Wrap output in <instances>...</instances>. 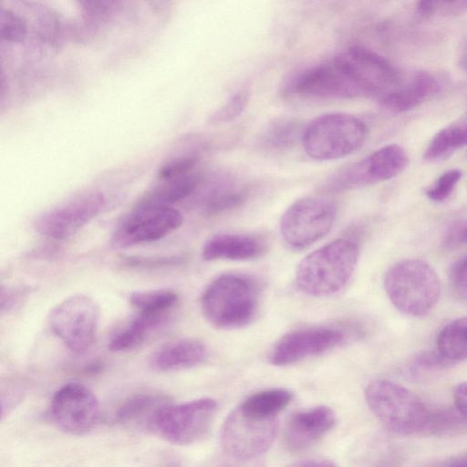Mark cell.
Returning <instances> with one entry per match:
<instances>
[{"label": "cell", "instance_id": "obj_1", "mask_svg": "<svg viewBox=\"0 0 467 467\" xmlns=\"http://www.w3.org/2000/svg\"><path fill=\"white\" fill-rule=\"evenodd\" d=\"M358 256L359 248L355 242L348 239L330 242L302 259L296 272V285L312 296H332L348 284Z\"/></svg>", "mask_w": 467, "mask_h": 467}, {"label": "cell", "instance_id": "obj_2", "mask_svg": "<svg viewBox=\"0 0 467 467\" xmlns=\"http://www.w3.org/2000/svg\"><path fill=\"white\" fill-rule=\"evenodd\" d=\"M258 299V286L253 279L225 274L206 287L201 307L211 325L221 329H234L245 327L254 319Z\"/></svg>", "mask_w": 467, "mask_h": 467}, {"label": "cell", "instance_id": "obj_3", "mask_svg": "<svg viewBox=\"0 0 467 467\" xmlns=\"http://www.w3.org/2000/svg\"><path fill=\"white\" fill-rule=\"evenodd\" d=\"M384 288L397 309L414 317L429 314L441 293L439 275L420 259H405L390 266L384 276Z\"/></svg>", "mask_w": 467, "mask_h": 467}, {"label": "cell", "instance_id": "obj_4", "mask_svg": "<svg viewBox=\"0 0 467 467\" xmlns=\"http://www.w3.org/2000/svg\"><path fill=\"white\" fill-rule=\"evenodd\" d=\"M365 397L373 414L389 431L400 435L426 431L431 411L407 388L378 379L368 385Z\"/></svg>", "mask_w": 467, "mask_h": 467}, {"label": "cell", "instance_id": "obj_5", "mask_svg": "<svg viewBox=\"0 0 467 467\" xmlns=\"http://www.w3.org/2000/svg\"><path fill=\"white\" fill-rule=\"evenodd\" d=\"M368 137L362 119L348 113L323 114L303 130L301 141L305 152L316 161H333L358 150Z\"/></svg>", "mask_w": 467, "mask_h": 467}, {"label": "cell", "instance_id": "obj_6", "mask_svg": "<svg viewBox=\"0 0 467 467\" xmlns=\"http://www.w3.org/2000/svg\"><path fill=\"white\" fill-rule=\"evenodd\" d=\"M217 410L211 398L179 404L164 403L148 420V425L161 438L176 445L198 441L208 431Z\"/></svg>", "mask_w": 467, "mask_h": 467}, {"label": "cell", "instance_id": "obj_7", "mask_svg": "<svg viewBox=\"0 0 467 467\" xmlns=\"http://www.w3.org/2000/svg\"><path fill=\"white\" fill-rule=\"evenodd\" d=\"M337 213L334 202L323 197H306L294 202L280 220V234L292 249L315 244L332 229Z\"/></svg>", "mask_w": 467, "mask_h": 467}, {"label": "cell", "instance_id": "obj_8", "mask_svg": "<svg viewBox=\"0 0 467 467\" xmlns=\"http://www.w3.org/2000/svg\"><path fill=\"white\" fill-rule=\"evenodd\" d=\"M277 432V420L250 414L240 406L226 418L221 431V445L230 457L251 460L265 453Z\"/></svg>", "mask_w": 467, "mask_h": 467}, {"label": "cell", "instance_id": "obj_9", "mask_svg": "<svg viewBox=\"0 0 467 467\" xmlns=\"http://www.w3.org/2000/svg\"><path fill=\"white\" fill-rule=\"evenodd\" d=\"M180 211L171 205L139 202L117 224L111 238L116 248L160 240L182 224Z\"/></svg>", "mask_w": 467, "mask_h": 467}, {"label": "cell", "instance_id": "obj_10", "mask_svg": "<svg viewBox=\"0 0 467 467\" xmlns=\"http://www.w3.org/2000/svg\"><path fill=\"white\" fill-rule=\"evenodd\" d=\"M409 163L406 150L391 143L337 172L325 184L329 192H344L390 180L401 173Z\"/></svg>", "mask_w": 467, "mask_h": 467}, {"label": "cell", "instance_id": "obj_11", "mask_svg": "<svg viewBox=\"0 0 467 467\" xmlns=\"http://www.w3.org/2000/svg\"><path fill=\"white\" fill-rule=\"evenodd\" d=\"M99 306L85 295L69 296L57 305L49 315L53 332L72 351L84 352L93 344Z\"/></svg>", "mask_w": 467, "mask_h": 467}, {"label": "cell", "instance_id": "obj_12", "mask_svg": "<svg viewBox=\"0 0 467 467\" xmlns=\"http://www.w3.org/2000/svg\"><path fill=\"white\" fill-rule=\"evenodd\" d=\"M105 203V196L99 191L78 194L40 214L35 221V228L43 236L67 239L98 216Z\"/></svg>", "mask_w": 467, "mask_h": 467}, {"label": "cell", "instance_id": "obj_13", "mask_svg": "<svg viewBox=\"0 0 467 467\" xmlns=\"http://www.w3.org/2000/svg\"><path fill=\"white\" fill-rule=\"evenodd\" d=\"M50 417L63 431L82 435L99 422V404L94 393L86 386L67 383L55 392L50 404Z\"/></svg>", "mask_w": 467, "mask_h": 467}, {"label": "cell", "instance_id": "obj_14", "mask_svg": "<svg viewBox=\"0 0 467 467\" xmlns=\"http://www.w3.org/2000/svg\"><path fill=\"white\" fill-rule=\"evenodd\" d=\"M287 94L319 99H354L366 97L360 86L334 59L308 68L290 79Z\"/></svg>", "mask_w": 467, "mask_h": 467}, {"label": "cell", "instance_id": "obj_15", "mask_svg": "<svg viewBox=\"0 0 467 467\" xmlns=\"http://www.w3.org/2000/svg\"><path fill=\"white\" fill-rule=\"evenodd\" d=\"M345 333L334 327H308L291 331L274 347L270 361L275 366L296 363L335 348L345 340Z\"/></svg>", "mask_w": 467, "mask_h": 467}, {"label": "cell", "instance_id": "obj_16", "mask_svg": "<svg viewBox=\"0 0 467 467\" xmlns=\"http://www.w3.org/2000/svg\"><path fill=\"white\" fill-rule=\"evenodd\" d=\"M441 88V82L435 75L418 70L402 77L396 87L379 97V102L389 111L406 112L436 96Z\"/></svg>", "mask_w": 467, "mask_h": 467}, {"label": "cell", "instance_id": "obj_17", "mask_svg": "<svg viewBox=\"0 0 467 467\" xmlns=\"http://www.w3.org/2000/svg\"><path fill=\"white\" fill-rule=\"evenodd\" d=\"M336 414L327 406H317L293 414L285 430V445L291 451H303L316 443L336 423Z\"/></svg>", "mask_w": 467, "mask_h": 467}, {"label": "cell", "instance_id": "obj_18", "mask_svg": "<svg viewBox=\"0 0 467 467\" xmlns=\"http://www.w3.org/2000/svg\"><path fill=\"white\" fill-rule=\"evenodd\" d=\"M266 248L265 240L250 234H217L203 244L202 256L206 261H245L260 257Z\"/></svg>", "mask_w": 467, "mask_h": 467}, {"label": "cell", "instance_id": "obj_19", "mask_svg": "<svg viewBox=\"0 0 467 467\" xmlns=\"http://www.w3.org/2000/svg\"><path fill=\"white\" fill-rule=\"evenodd\" d=\"M207 357L203 343L193 338H181L157 348L149 358L155 371L168 372L190 368L202 363Z\"/></svg>", "mask_w": 467, "mask_h": 467}, {"label": "cell", "instance_id": "obj_20", "mask_svg": "<svg viewBox=\"0 0 467 467\" xmlns=\"http://www.w3.org/2000/svg\"><path fill=\"white\" fill-rule=\"evenodd\" d=\"M160 181L139 202L171 205L194 193L201 184L202 177L191 171Z\"/></svg>", "mask_w": 467, "mask_h": 467}, {"label": "cell", "instance_id": "obj_21", "mask_svg": "<svg viewBox=\"0 0 467 467\" xmlns=\"http://www.w3.org/2000/svg\"><path fill=\"white\" fill-rule=\"evenodd\" d=\"M467 146V112L439 130L429 142L423 158L429 162L443 161Z\"/></svg>", "mask_w": 467, "mask_h": 467}, {"label": "cell", "instance_id": "obj_22", "mask_svg": "<svg viewBox=\"0 0 467 467\" xmlns=\"http://www.w3.org/2000/svg\"><path fill=\"white\" fill-rule=\"evenodd\" d=\"M167 317L168 316L138 313L126 327L111 338L109 349L112 352H124L136 348L153 330L161 327Z\"/></svg>", "mask_w": 467, "mask_h": 467}, {"label": "cell", "instance_id": "obj_23", "mask_svg": "<svg viewBox=\"0 0 467 467\" xmlns=\"http://www.w3.org/2000/svg\"><path fill=\"white\" fill-rule=\"evenodd\" d=\"M437 350L449 362L467 358V316L447 324L438 334Z\"/></svg>", "mask_w": 467, "mask_h": 467}, {"label": "cell", "instance_id": "obj_24", "mask_svg": "<svg viewBox=\"0 0 467 467\" xmlns=\"http://www.w3.org/2000/svg\"><path fill=\"white\" fill-rule=\"evenodd\" d=\"M293 394L285 389H271L248 397L240 407L246 412L264 418H275L292 400Z\"/></svg>", "mask_w": 467, "mask_h": 467}, {"label": "cell", "instance_id": "obj_25", "mask_svg": "<svg viewBox=\"0 0 467 467\" xmlns=\"http://www.w3.org/2000/svg\"><path fill=\"white\" fill-rule=\"evenodd\" d=\"M179 296L171 289H154L134 292L130 296V304L138 313L168 316L176 306Z\"/></svg>", "mask_w": 467, "mask_h": 467}, {"label": "cell", "instance_id": "obj_26", "mask_svg": "<svg viewBox=\"0 0 467 467\" xmlns=\"http://www.w3.org/2000/svg\"><path fill=\"white\" fill-rule=\"evenodd\" d=\"M245 188H234L232 185L215 184L202 197L204 212L207 215H215L232 208L238 207L246 199Z\"/></svg>", "mask_w": 467, "mask_h": 467}, {"label": "cell", "instance_id": "obj_27", "mask_svg": "<svg viewBox=\"0 0 467 467\" xmlns=\"http://www.w3.org/2000/svg\"><path fill=\"white\" fill-rule=\"evenodd\" d=\"M166 402V398L159 394H133L119 406L115 411L114 420L116 422L124 423L137 420L146 413H150L151 417L153 412Z\"/></svg>", "mask_w": 467, "mask_h": 467}, {"label": "cell", "instance_id": "obj_28", "mask_svg": "<svg viewBox=\"0 0 467 467\" xmlns=\"http://www.w3.org/2000/svg\"><path fill=\"white\" fill-rule=\"evenodd\" d=\"M300 124L294 119H282L274 123L265 135V142L276 149L288 148L302 138Z\"/></svg>", "mask_w": 467, "mask_h": 467}, {"label": "cell", "instance_id": "obj_29", "mask_svg": "<svg viewBox=\"0 0 467 467\" xmlns=\"http://www.w3.org/2000/svg\"><path fill=\"white\" fill-rule=\"evenodd\" d=\"M462 178L459 169H451L441 174L426 191V196L433 202L445 201L453 192Z\"/></svg>", "mask_w": 467, "mask_h": 467}, {"label": "cell", "instance_id": "obj_30", "mask_svg": "<svg viewBox=\"0 0 467 467\" xmlns=\"http://www.w3.org/2000/svg\"><path fill=\"white\" fill-rule=\"evenodd\" d=\"M248 99L246 91L235 93L211 116L209 121L213 124H223L236 119L245 109Z\"/></svg>", "mask_w": 467, "mask_h": 467}, {"label": "cell", "instance_id": "obj_31", "mask_svg": "<svg viewBox=\"0 0 467 467\" xmlns=\"http://www.w3.org/2000/svg\"><path fill=\"white\" fill-rule=\"evenodd\" d=\"M199 161L197 154L182 155L170 159L158 171L160 180L177 177L191 172Z\"/></svg>", "mask_w": 467, "mask_h": 467}, {"label": "cell", "instance_id": "obj_32", "mask_svg": "<svg viewBox=\"0 0 467 467\" xmlns=\"http://www.w3.org/2000/svg\"><path fill=\"white\" fill-rule=\"evenodd\" d=\"M26 34L25 22L16 15L5 11L0 18V35L3 40L8 42H20Z\"/></svg>", "mask_w": 467, "mask_h": 467}, {"label": "cell", "instance_id": "obj_33", "mask_svg": "<svg viewBox=\"0 0 467 467\" xmlns=\"http://www.w3.org/2000/svg\"><path fill=\"white\" fill-rule=\"evenodd\" d=\"M451 281L455 291L467 299V254L453 265L451 270Z\"/></svg>", "mask_w": 467, "mask_h": 467}, {"label": "cell", "instance_id": "obj_34", "mask_svg": "<svg viewBox=\"0 0 467 467\" xmlns=\"http://www.w3.org/2000/svg\"><path fill=\"white\" fill-rule=\"evenodd\" d=\"M453 400L456 410L467 419V381L460 383L455 388Z\"/></svg>", "mask_w": 467, "mask_h": 467}, {"label": "cell", "instance_id": "obj_35", "mask_svg": "<svg viewBox=\"0 0 467 467\" xmlns=\"http://www.w3.org/2000/svg\"><path fill=\"white\" fill-rule=\"evenodd\" d=\"M456 59L460 69L467 74V36H465L459 45Z\"/></svg>", "mask_w": 467, "mask_h": 467}, {"label": "cell", "instance_id": "obj_36", "mask_svg": "<svg viewBox=\"0 0 467 467\" xmlns=\"http://www.w3.org/2000/svg\"><path fill=\"white\" fill-rule=\"evenodd\" d=\"M447 239L451 243H467V223L454 228Z\"/></svg>", "mask_w": 467, "mask_h": 467}, {"label": "cell", "instance_id": "obj_37", "mask_svg": "<svg viewBox=\"0 0 467 467\" xmlns=\"http://www.w3.org/2000/svg\"><path fill=\"white\" fill-rule=\"evenodd\" d=\"M467 12V0H453L443 14L461 15Z\"/></svg>", "mask_w": 467, "mask_h": 467}, {"label": "cell", "instance_id": "obj_38", "mask_svg": "<svg viewBox=\"0 0 467 467\" xmlns=\"http://www.w3.org/2000/svg\"><path fill=\"white\" fill-rule=\"evenodd\" d=\"M82 2L90 11H101L110 5L111 0H82Z\"/></svg>", "mask_w": 467, "mask_h": 467}, {"label": "cell", "instance_id": "obj_39", "mask_svg": "<svg viewBox=\"0 0 467 467\" xmlns=\"http://www.w3.org/2000/svg\"><path fill=\"white\" fill-rule=\"evenodd\" d=\"M442 465L467 466V452H462L447 459Z\"/></svg>", "mask_w": 467, "mask_h": 467}, {"label": "cell", "instance_id": "obj_40", "mask_svg": "<svg viewBox=\"0 0 467 467\" xmlns=\"http://www.w3.org/2000/svg\"><path fill=\"white\" fill-rule=\"evenodd\" d=\"M296 465H300V466H331V465H333V462H328L327 460L325 461L323 459H310V460H305L304 462L296 463Z\"/></svg>", "mask_w": 467, "mask_h": 467}]
</instances>
